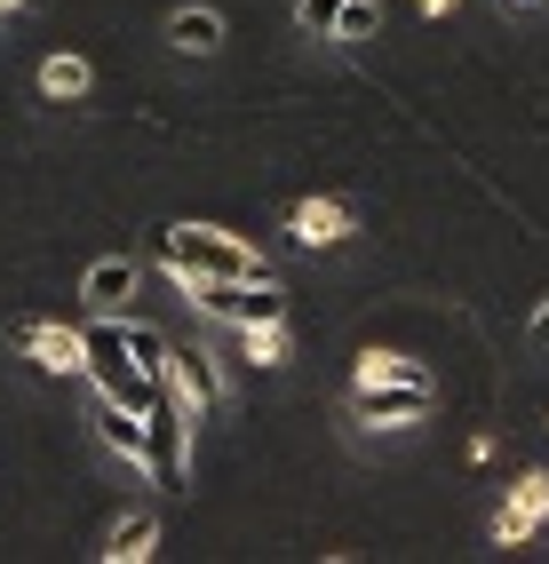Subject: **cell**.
<instances>
[{
    "label": "cell",
    "instance_id": "obj_18",
    "mask_svg": "<svg viewBox=\"0 0 549 564\" xmlns=\"http://www.w3.org/2000/svg\"><path fill=\"white\" fill-rule=\"evenodd\" d=\"M422 9H430V17H446V9H454V0H422Z\"/></svg>",
    "mask_w": 549,
    "mask_h": 564
},
{
    "label": "cell",
    "instance_id": "obj_3",
    "mask_svg": "<svg viewBox=\"0 0 549 564\" xmlns=\"http://www.w3.org/2000/svg\"><path fill=\"white\" fill-rule=\"evenodd\" d=\"M351 413H358V422H375V430H407V422L430 413V382H358Z\"/></svg>",
    "mask_w": 549,
    "mask_h": 564
},
{
    "label": "cell",
    "instance_id": "obj_5",
    "mask_svg": "<svg viewBox=\"0 0 549 564\" xmlns=\"http://www.w3.org/2000/svg\"><path fill=\"white\" fill-rule=\"evenodd\" d=\"M17 350L41 366V373H80V334L72 326H49V318H24L17 326Z\"/></svg>",
    "mask_w": 549,
    "mask_h": 564
},
{
    "label": "cell",
    "instance_id": "obj_6",
    "mask_svg": "<svg viewBox=\"0 0 549 564\" xmlns=\"http://www.w3.org/2000/svg\"><path fill=\"white\" fill-rule=\"evenodd\" d=\"M168 390L192 405V413H215V405H224V382H215L207 350H168Z\"/></svg>",
    "mask_w": 549,
    "mask_h": 564
},
{
    "label": "cell",
    "instance_id": "obj_16",
    "mask_svg": "<svg viewBox=\"0 0 549 564\" xmlns=\"http://www.w3.org/2000/svg\"><path fill=\"white\" fill-rule=\"evenodd\" d=\"M335 17H343V0H295V24L311 41H335Z\"/></svg>",
    "mask_w": 549,
    "mask_h": 564
},
{
    "label": "cell",
    "instance_id": "obj_12",
    "mask_svg": "<svg viewBox=\"0 0 549 564\" xmlns=\"http://www.w3.org/2000/svg\"><path fill=\"white\" fill-rule=\"evenodd\" d=\"M41 96H56V104H72V96H88V64L56 48V56L41 64Z\"/></svg>",
    "mask_w": 549,
    "mask_h": 564
},
{
    "label": "cell",
    "instance_id": "obj_1",
    "mask_svg": "<svg viewBox=\"0 0 549 564\" xmlns=\"http://www.w3.org/2000/svg\"><path fill=\"white\" fill-rule=\"evenodd\" d=\"M152 254L168 262L175 279H271V262L255 254L247 239L207 231V223H160V231H152Z\"/></svg>",
    "mask_w": 549,
    "mask_h": 564
},
{
    "label": "cell",
    "instance_id": "obj_17",
    "mask_svg": "<svg viewBox=\"0 0 549 564\" xmlns=\"http://www.w3.org/2000/svg\"><path fill=\"white\" fill-rule=\"evenodd\" d=\"M534 343H549V303H541V311H534Z\"/></svg>",
    "mask_w": 549,
    "mask_h": 564
},
{
    "label": "cell",
    "instance_id": "obj_13",
    "mask_svg": "<svg viewBox=\"0 0 549 564\" xmlns=\"http://www.w3.org/2000/svg\"><path fill=\"white\" fill-rule=\"evenodd\" d=\"M247 334V358L255 366H287V318H263V326H239Z\"/></svg>",
    "mask_w": 549,
    "mask_h": 564
},
{
    "label": "cell",
    "instance_id": "obj_9",
    "mask_svg": "<svg viewBox=\"0 0 549 564\" xmlns=\"http://www.w3.org/2000/svg\"><path fill=\"white\" fill-rule=\"evenodd\" d=\"M168 48L215 56V48H224V17H215V9H175V17H168Z\"/></svg>",
    "mask_w": 549,
    "mask_h": 564
},
{
    "label": "cell",
    "instance_id": "obj_4",
    "mask_svg": "<svg viewBox=\"0 0 549 564\" xmlns=\"http://www.w3.org/2000/svg\"><path fill=\"white\" fill-rule=\"evenodd\" d=\"M541 517H549V477L534 469V477H518V485H509V501L494 509V541H502V549H526Z\"/></svg>",
    "mask_w": 549,
    "mask_h": 564
},
{
    "label": "cell",
    "instance_id": "obj_8",
    "mask_svg": "<svg viewBox=\"0 0 549 564\" xmlns=\"http://www.w3.org/2000/svg\"><path fill=\"white\" fill-rule=\"evenodd\" d=\"M128 294H136V262H96V271L80 279V303L96 311V318H120V303H128Z\"/></svg>",
    "mask_w": 549,
    "mask_h": 564
},
{
    "label": "cell",
    "instance_id": "obj_19",
    "mask_svg": "<svg viewBox=\"0 0 549 564\" xmlns=\"http://www.w3.org/2000/svg\"><path fill=\"white\" fill-rule=\"evenodd\" d=\"M9 9H24V0H0V17H9Z\"/></svg>",
    "mask_w": 549,
    "mask_h": 564
},
{
    "label": "cell",
    "instance_id": "obj_2",
    "mask_svg": "<svg viewBox=\"0 0 549 564\" xmlns=\"http://www.w3.org/2000/svg\"><path fill=\"white\" fill-rule=\"evenodd\" d=\"M183 294L207 311V318H224V326H263V318H287V294L271 279H183Z\"/></svg>",
    "mask_w": 549,
    "mask_h": 564
},
{
    "label": "cell",
    "instance_id": "obj_11",
    "mask_svg": "<svg viewBox=\"0 0 549 564\" xmlns=\"http://www.w3.org/2000/svg\"><path fill=\"white\" fill-rule=\"evenodd\" d=\"M120 343H128V358L143 366V382H168V334L136 326V318H120Z\"/></svg>",
    "mask_w": 549,
    "mask_h": 564
},
{
    "label": "cell",
    "instance_id": "obj_14",
    "mask_svg": "<svg viewBox=\"0 0 549 564\" xmlns=\"http://www.w3.org/2000/svg\"><path fill=\"white\" fill-rule=\"evenodd\" d=\"M358 382H430V373H422L415 358H390V350H375V358H358Z\"/></svg>",
    "mask_w": 549,
    "mask_h": 564
},
{
    "label": "cell",
    "instance_id": "obj_7",
    "mask_svg": "<svg viewBox=\"0 0 549 564\" xmlns=\"http://www.w3.org/2000/svg\"><path fill=\"white\" fill-rule=\"evenodd\" d=\"M287 231H295L303 247H343L351 239V207L343 199H303L295 215H287Z\"/></svg>",
    "mask_w": 549,
    "mask_h": 564
},
{
    "label": "cell",
    "instance_id": "obj_10",
    "mask_svg": "<svg viewBox=\"0 0 549 564\" xmlns=\"http://www.w3.org/2000/svg\"><path fill=\"white\" fill-rule=\"evenodd\" d=\"M152 541H160V517H152V509H136V517L112 524V541H104V564H143V556H152Z\"/></svg>",
    "mask_w": 549,
    "mask_h": 564
},
{
    "label": "cell",
    "instance_id": "obj_15",
    "mask_svg": "<svg viewBox=\"0 0 549 564\" xmlns=\"http://www.w3.org/2000/svg\"><path fill=\"white\" fill-rule=\"evenodd\" d=\"M375 32H383V9H375V0H343L335 41H375Z\"/></svg>",
    "mask_w": 549,
    "mask_h": 564
}]
</instances>
